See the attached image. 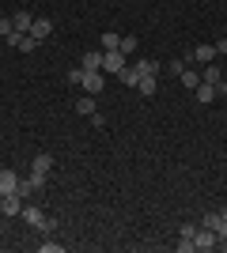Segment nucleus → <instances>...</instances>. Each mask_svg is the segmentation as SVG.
<instances>
[{
	"mask_svg": "<svg viewBox=\"0 0 227 253\" xmlns=\"http://www.w3.org/2000/svg\"><path fill=\"white\" fill-rule=\"evenodd\" d=\"M23 219L31 223L34 231H42V234H53L57 231V219H53V215H45L42 208H27V204H23Z\"/></svg>",
	"mask_w": 227,
	"mask_h": 253,
	"instance_id": "obj_1",
	"label": "nucleus"
},
{
	"mask_svg": "<svg viewBox=\"0 0 227 253\" xmlns=\"http://www.w3.org/2000/svg\"><path fill=\"white\" fill-rule=\"evenodd\" d=\"M125 64H129V61H125V53H121V49H102V72H106V76H118Z\"/></svg>",
	"mask_w": 227,
	"mask_h": 253,
	"instance_id": "obj_2",
	"label": "nucleus"
},
{
	"mask_svg": "<svg viewBox=\"0 0 227 253\" xmlns=\"http://www.w3.org/2000/svg\"><path fill=\"white\" fill-rule=\"evenodd\" d=\"M201 80L216 87V95H227V80H224V68H220L216 61H212V64H205V72H201Z\"/></svg>",
	"mask_w": 227,
	"mask_h": 253,
	"instance_id": "obj_3",
	"label": "nucleus"
},
{
	"mask_svg": "<svg viewBox=\"0 0 227 253\" xmlns=\"http://www.w3.org/2000/svg\"><path fill=\"white\" fill-rule=\"evenodd\" d=\"M193 246H197L201 253L216 250V231H208V227H201V223H197V231H193Z\"/></svg>",
	"mask_w": 227,
	"mask_h": 253,
	"instance_id": "obj_4",
	"label": "nucleus"
},
{
	"mask_svg": "<svg viewBox=\"0 0 227 253\" xmlns=\"http://www.w3.org/2000/svg\"><path fill=\"white\" fill-rule=\"evenodd\" d=\"M80 84H84L87 95H98V91L106 87V72H84V80H80Z\"/></svg>",
	"mask_w": 227,
	"mask_h": 253,
	"instance_id": "obj_5",
	"label": "nucleus"
},
{
	"mask_svg": "<svg viewBox=\"0 0 227 253\" xmlns=\"http://www.w3.org/2000/svg\"><path fill=\"white\" fill-rule=\"evenodd\" d=\"M0 211H4V215H23V197H19V193L0 197Z\"/></svg>",
	"mask_w": 227,
	"mask_h": 253,
	"instance_id": "obj_6",
	"label": "nucleus"
},
{
	"mask_svg": "<svg viewBox=\"0 0 227 253\" xmlns=\"http://www.w3.org/2000/svg\"><path fill=\"white\" fill-rule=\"evenodd\" d=\"M15 189H19V174L15 170H0V197H8Z\"/></svg>",
	"mask_w": 227,
	"mask_h": 253,
	"instance_id": "obj_7",
	"label": "nucleus"
},
{
	"mask_svg": "<svg viewBox=\"0 0 227 253\" xmlns=\"http://www.w3.org/2000/svg\"><path fill=\"white\" fill-rule=\"evenodd\" d=\"M11 27H15L19 34H31V27H34V15H31V11H15V15H11Z\"/></svg>",
	"mask_w": 227,
	"mask_h": 253,
	"instance_id": "obj_8",
	"label": "nucleus"
},
{
	"mask_svg": "<svg viewBox=\"0 0 227 253\" xmlns=\"http://www.w3.org/2000/svg\"><path fill=\"white\" fill-rule=\"evenodd\" d=\"M220 53H216V45H197L193 49V57H189V61H201V64H212L216 61Z\"/></svg>",
	"mask_w": 227,
	"mask_h": 253,
	"instance_id": "obj_9",
	"label": "nucleus"
},
{
	"mask_svg": "<svg viewBox=\"0 0 227 253\" xmlns=\"http://www.w3.org/2000/svg\"><path fill=\"white\" fill-rule=\"evenodd\" d=\"M53 34V23L49 19H34V27H31V38H38V42H45Z\"/></svg>",
	"mask_w": 227,
	"mask_h": 253,
	"instance_id": "obj_10",
	"label": "nucleus"
},
{
	"mask_svg": "<svg viewBox=\"0 0 227 253\" xmlns=\"http://www.w3.org/2000/svg\"><path fill=\"white\" fill-rule=\"evenodd\" d=\"M84 72H102V49L84 53Z\"/></svg>",
	"mask_w": 227,
	"mask_h": 253,
	"instance_id": "obj_11",
	"label": "nucleus"
},
{
	"mask_svg": "<svg viewBox=\"0 0 227 253\" xmlns=\"http://www.w3.org/2000/svg\"><path fill=\"white\" fill-rule=\"evenodd\" d=\"M193 95H197V102H201V106H208V102H212V98H216V87L201 80V84L193 87Z\"/></svg>",
	"mask_w": 227,
	"mask_h": 253,
	"instance_id": "obj_12",
	"label": "nucleus"
},
{
	"mask_svg": "<svg viewBox=\"0 0 227 253\" xmlns=\"http://www.w3.org/2000/svg\"><path fill=\"white\" fill-rule=\"evenodd\" d=\"M118 80H121L125 87H136V84H140V72H136V64H125V68L118 72Z\"/></svg>",
	"mask_w": 227,
	"mask_h": 253,
	"instance_id": "obj_13",
	"label": "nucleus"
},
{
	"mask_svg": "<svg viewBox=\"0 0 227 253\" xmlns=\"http://www.w3.org/2000/svg\"><path fill=\"white\" fill-rule=\"evenodd\" d=\"M133 64H136L140 76H159V68H163V61H148V57H144V61H133Z\"/></svg>",
	"mask_w": 227,
	"mask_h": 253,
	"instance_id": "obj_14",
	"label": "nucleus"
},
{
	"mask_svg": "<svg viewBox=\"0 0 227 253\" xmlns=\"http://www.w3.org/2000/svg\"><path fill=\"white\" fill-rule=\"evenodd\" d=\"M76 114H80V117L98 114V110H95V95H84V98H80V102H76Z\"/></svg>",
	"mask_w": 227,
	"mask_h": 253,
	"instance_id": "obj_15",
	"label": "nucleus"
},
{
	"mask_svg": "<svg viewBox=\"0 0 227 253\" xmlns=\"http://www.w3.org/2000/svg\"><path fill=\"white\" fill-rule=\"evenodd\" d=\"M136 91H140L144 98H151L155 91H159V87H155V76H140V84H136Z\"/></svg>",
	"mask_w": 227,
	"mask_h": 253,
	"instance_id": "obj_16",
	"label": "nucleus"
},
{
	"mask_svg": "<svg viewBox=\"0 0 227 253\" xmlns=\"http://www.w3.org/2000/svg\"><path fill=\"white\" fill-rule=\"evenodd\" d=\"M201 227H208V231H220V227H224V215H220V211H205Z\"/></svg>",
	"mask_w": 227,
	"mask_h": 253,
	"instance_id": "obj_17",
	"label": "nucleus"
},
{
	"mask_svg": "<svg viewBox=\"0 0 227 253\" xmlns=\"http://www.w3.org/2000/svg\"><path fill=\"white\" fill-rule=\"evenodd\" d=\"M15 193H19L23 201H27V197H34V193H38V185H34L31 178H19V189H15Z\"/></svg>",
	"mask_w": 227,
	"mask_h": 253,
	"instance_id": "obj_18",
	"label": "nucleus"
},
{
	"mask_svg": "<svg viewBox=\"0 0 227 253\" xmlns=\"http://www.w3.org/2000/svg\"><path fill=\"white\" fill-rule=\"evenodd\" d=\"M121 53H125V57H133V53H136V38H133V34H121V45H118Z\"/></svg>",
	"mask_w": 227,
	"mask_h": 253,
	"instance_id": "obj_19",
	"label": "nucleus"
},
{
	"mask_svg": "<svg viewBox=\"0 0 227 253\" xmlns=\"http://www.w3.org/2000/svg\"><path fill=\"white\" fill-rule=\"evenodd\" d=\"M118 45H121V34L118 31H106V34H102V49H118Z\"/></svg>",
	"mask_w": 227,
	"mask_h": 253,
	"instance_id": "obj_20",
	"label": "nucleus"
},
{
	"mask_svg": "<svg viewBox=\"0 0 227 253\" xmlns=\"http://www.w3.org/2000/svg\"><path fill=\"white\" fill-rule=\"evenodd\" d=\"M182 84H185V87H197V84H201V72H193V68H185V72H182Z\"/></svg>",
	"mask_w": 227,
	"mask_h": 253,
	"instance_id": "obj_21",
	"label": "nucleus"
},
{
	"mask_svg": "<svg viewBox=\"0 0 227 253\" xmlns=\"http://www.w3.org/2000/svg\"><path fill=\"white\" fill-rule=\"evenodd\" d=\"M197 246H193V238H178V253H193Z\"/></svg>",
	"mask_w": 227,
	"mask_h": 253,
	"instance_id": "obj_22",
	"label": "nucleus"
},
{
	"mask_svg": "<svg viewBox=\"0 0 227 253\" xmlns=\"http://www.w3.org/2000/svg\"><path fill=\"white\" fill-rule=\"evenodd\" d=\"M38 250H42V253H61V242H42Z\"/></svg>",
	"mask_w": 227,
	"mask_h": 253,
	"instance_id": "obj_23",
	"label": "nucleus"
},
{
	"mask_svg": "<svg viewBox=\"0 0 227 253\" xmlns=\"http://www.w3.org/2000/svg\"><path fill=\"white\" fill-rule=\"evenodd\" d=\"M193 231H197V223H185L182 231H178V238H193Z\"/></svg>",
	"mask_w": 227,
	"mask_h": 253,
	"instance_id": "obj_24",
	"label": "nucleus"
},
{
	"mask_svg": "<svg viewBox=\"0 0 227 253\" xmlns=\"http://www.w3.org/2000/svg\"><path fill=\"white\" fill-rule=\"evenodd\" d=\"M11 31H15V27H11V19H0V38H8Z\"/></svg>",
	"mask_w": 227,
	"mask_h": 253,
	"instance_id": "obj_25",
	"label": "nucleus"
},
{
	"mask_svg": "<svg viewBox=\"0 0 227 253\" xmlns=\"http://www.w3.org/2000/svg\"><path fill=\"white\" fill-rule=\"evenodd\" d=\"M216 53H224V57H227V38H220V45H216Z\"/></svg>",
	"mask_w": 227,
	"mask_h": 253,
	"instance_id": "obj_26",
	"label": "nucleus"
},
{
	"mask_svg": "<svg viewBox=\"0 0 227 253\" xmlns=\"http://www.w3.org/2000/svg\"><path fill=\"white\" fill-rule=\"evenodd\" d=\"M220 215H224V223H227V208H224V211H220Z\"/></svg>",
	"mask_w": 227,
	"mask_h": 253,
	"instance_id": "obj_27",
	"label": "nucleus"
}]
</instances>
